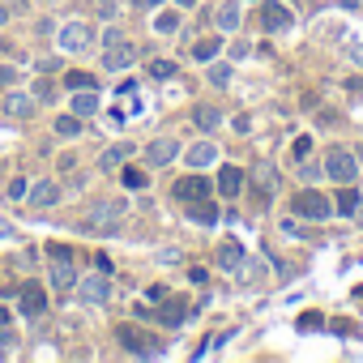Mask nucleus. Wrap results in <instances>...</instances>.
Returning a JSON list of instances; mask_svg holds the SVG:
<instances>
[{
    "mask_svg": "<svg viewBox=\"0 0 363 363\" xmlns=\"http://www.w3.org/2000/svg\"><path fill=\"white\" fill-rule=\"evenodd\" d=\"M133 316H137V320H154V308H145V303H137V308H133Z\"/></svg>",
    "mask_w": 363,
    "mask_h": 363,
    "instance_id": "42",
    "label": "nucleus"
},
{
    "mask_svg": "<svg viewBox=\"0 0 363 363\" xmlns=\"http://www.w3.org/2000/svg\"><path fill=\"white\" fill-rule=\"evenodd\" d=\"M210 86L227 90V86H231V65H223V60H210Z\"/></svg>",
    "mask_w": 363,
    "mask_h": 363,
    "instance_id": "29",
    "label": "nucleus"
},
{
    "mask_svg": "<svg viewBox=\"0 0 363 363\" xmlns=\"http://www.w3.org/2000/svg\"><path fill=\"white\" fill-rule=\"evenodd\" d=\"M39 5H56V0H39Z\"/></svg>",
    "mask_w": 363,
    "mask_h": 363,
    "instance_id": "50",
    "label": "nucleus"
},
{
    "mask_svg": "<svg viewBox=\"0 0 363 363\" xmlns=\"http://www.w3.org/2000/svg\"><path fill=\"white\" fill-rule=\"evenodd\" d=\"M116 43H124V30L120 26H107L103 30V48H116Z\"/></svg>",
    "mask_w": 363,
    "mask_h": 363,
    "instance_id": "35",
    "label": "nucleus"
},
{
    "mask_svg": "<svg viewBox=\"0 0 363 363\" xmlns=\"http://www.w3.org/2000/svg\"><path fill=\"white\" fill-rule=\"evenodd\" d=\"M150 77H158V82L175 77V60H154V65H150Z\"/></svg>",
    "mask_w": 363,
    "mask_h": 363,
    "instance_id": "32",
    "label": "nucleus"
},
{
    "mask_svg": "<svg viewBox=\"0 0 363 363\" xmlns=\"http://www.w3.org/2000/svg\"><path fill=\"white\" fill-rule=\"evenodd\" d=\"M218 265H223L227 274H235V269L244 265V244H240V240H235V244H223V248H218Z\"/></svg>",
    "mask_w": 363,
    "mask_h": 363,
    "instance_id": "24",
    "label": "nucleus"
},
{
    "mask_svg": "<svg viewBox=\"0 0 363 363\" xmlns=\"http://www.w3.org/2000/svg\"><path fill=\"white\" fill-rule=\"evenodd\" d=\"M189 218H193V223H201V227H214V223L223 218V210H218L210 197H201V201H189Z\"/></svg>",
    "mask_w": 363,
    "mask_h": 363,
    "instance_id": "18",
    "label": "nucleus"
},
{
    "mask_svg": "<svg viewBox=\"0 0 363 363\" xmlns=\"http://www.w3.org/2000/svg\"><path fill=\"white\" fill-rule=\"evenodd\" d=\"M13 82V69H0V86H9Z\"/></svg>",
    "mask_w": 363,
    "mask_h": 363,
    "instance_id": "46",
    "label": "nucleus"
},
{
    "mask_svg": "<svg viewBox=\"0 0 363 363\" xmlns=\"http://www.w3.org/2000/svg\"><path fill=\"white\" fill-rule=\"evenodd\" d=\"M69 90H94V77L90 73H69Z\"/></svg>",
    "mask_w": 363,
    "mask_h": 363,
    "instance_id": "34",
    "label": "nucleus"
},
{
    "mask_svg": "<svg viewBox=\"0 0 363 363\" xmlns=\"http://www.w3.org/2000/svg\"><path fill=\"white\" fill-rule=\"evenodd\" d=\"M299 175H303V179H320V175H325V167H312V162H303V167H299Z\"/></svg>",
    "mask_w": 363,
    "mask_h": 363,
    "instance_id": "37",
    "label": "nucleus"
},
{
    "mask_svg": "<svg viewBox=\"0 0 363 363\" xmlns=\"http://www.w3.org/2000/svg\"><path fill=\"white\" fill-rule=\"evenodd\" d=\"M9 235H13V227H9V223H0V240H9Z\"/></svg>",
    "mask_w": 363,
    "mask_h": 363,
    "instance_id": "48",
    "label": "nucleus"
},
{
    "mask_svg": "<svg viewBox=\"0 0 363 363\" xmlns=\"http://www.w3.org/2000/svg\"><path fill=\"white\" fill-rule=\"evenodd\" d=\"M291 210H295V218H308V223H325V218L333 214V201H329V197H320L316 189H303V193H295Z\"/></svg>",
    "mask_w": 363,
    "mask_h": 363,
    "instance_id": "2",
    "label": "nucleus"
},
{
    "mask_svg": "<svg viewBox=\"0 0 363 363\" xmlns=\"http://www.w3.org/2000/svg\"><path fill=\"white\" fill-rule=\"evenodd\" d=\"M52 94H56V86H52V82H48V73H43V77L35 82V90H30V99H35V103H48Z\"/></svg>",
    "mask_w": 363,
    "mask_h": 363,
    "instance_id": "31",
    "label": "nucleus"
},
{
    "mask_svg": "<svg viewBox=\"0 0 363 363\" xmlns=\"http://www.w3.org/2000/svg\"><path fill=\"white\" fill-rule=\"evenodd\" d=\"M5 22H9V9H5V5H0V26H5Z\"/></svg>",
    "mask_w": 363,
    "mask_h": 363,
    "instance_id": "49",
    "label": "nucleus"
},
{
    "mask_svg": "<svg viewBox=\"0 0 363 363\" xmlns=\"http://www.w3.org/2000/svg\"><path fill=\"white\" fill-rule=\"evenodd\" d=\"M175 5H179V9H197V5H201V0H175Z\"/></svg>",
    "mask_w": 363,
    "mask_h": 363,
    "instance_id": "47",
    "label": "nucleus"
},
{
    "mask_svg": "<svg viewBox=\"0 0 363 363\" xmlns=\"http://www.w3.org/2000/svg\"><path fill=\"white\" fill-rule=\"evenodd\" d=\"M197 308H189V303H179V299H171V303H162L158 312H154V320H162V325H171V329H179L189 316H193Z\"/></svg>",
    "mask_w": 363,
    "mask_h": 363,
    "instance_id": "16",
    "label": "nucleus"
},
{
    "mask_svg": "<svg viewBox=\"0 0 363 363\" xmlns=\"http://www.w3.org/2000/svg\"><path fill=\"white\" fill-rule=\"evenodd\" d=\"M154 30H158V35H175V30H179V18H175V13H158V18H154Z\"/></svg>",
    "mask_w": 363,
    "mask_h": 363,
    "instance_id": "30",
    "label": "nucleus"
},
{
    "mask_svg": "<svg viewBox=\"0 0 363 363\" xmlns=\"http://www.w3.org/2000/svg\"><path fill=\"white\" fill-rule=\"evenodd\" d=\"M171 197L175 201H201V197H210V179L206 175H184V179H175V184H171Z\"/></svg>",
    "mask_w": 363,
    "mask_h": 363,
    "instance_id": "8",
    "label": "nucleus"
},
{
    "mask_svg": "<svg viewBox=\"0 0 363 363\" xmlns=\"http://www.w3.org/2000/svg\"><path fill=\"white\" fill-rule=\"evenodd\" d=\"M240 22H244V9H240V0H227V5L218 9V30H240Z\"/></svg>",
    "mask_w": 363,
    "mask_h": 363,
    "instance_id": "23",
    "label": "nucleus"
},
{
    "mask_svg": "<svg viewBox=\"0 0 363 363\" xmlns=\"http://www.w3.org/2000/svg\"><path fill=\"white\" fill-rule=\"evenodd\" d=\"M261 22H265V30H274V35H286V30L295 26V13L282 5V0H265V5H261Z\"/></svg>",
    "mask_w": 363,
    "mask_h": 363,
    "instance_id": "7",
    "label": "nucleus"
},
{
    "mask_svg": "<svg viewBox=\"0 0 363 363\" xmlns=\"http://www.w3.org/2000/svg\"><path fill=\"white\" fill-rule=\"evenodd\" d=\"M26 201L35 210H52V206H60V184L56 179H35V184L26 189Z\"/></svg>",
    "mask_w": 363,
    "mask_h": 363,
    "instance_id": "12",
    "label": "nucleus"
},
{
    "mask_svg": "<svg viewBox=\"0 0 363 363\" xmlns=\"http://www.w3.org/2000/svg\"><path fill=\"white\" fill-rule=\"evenodd\" d=\"M218 52H223V39H218V35H210V39H201V43H193V56H197L201 65H210V60H218Z\"/></svg>",
    "mask_w": 363,
    "mask_h": 363,
    "instance_id": "25",
    "label": "nucleus"
},
{
    "mask_svg": "<svg viewBox=\"0 0 363 363\" xmlns=\"http://www.w3.org/2000/svg\"><path fill=\"white\" fill-rule=\"evenodd\" d=\"M308 154H312V137H303V141H295V158H299V162H303V158H308Z\"/></svg>",
    "mask_w": 363,
    "mask_h": 363,
    "instance_id": "36",
    "label": "nucleus"
},
{
    "mask_svg": "<svg viewBox=\"0 0 363 363\" xmlns=\"http://www.w3.org/2000/svg\"><path fill=\"white\" fill-rule=\"evenodd\" d=\"M99 18H116V0H99Z\"/></svg>",
    "mask_w": 363,
    "mask_h": 363,
    "instance_id": "41",
    "label": "nucleus"
},
{
    "mask_svg": "<svg viewBox=\"0 0 363 363\" xmlns=\"http://www.w3.org/2000/svg\"><path fill=\"white\" fill-rule=\"evenodd\" d=\"M26 189H30V184H26V179H22V175H18V179H13V184H9V197H26Z\"/></svg>",
    "mask_w": 363,
    "mask_h": 363,
    "instance_id": "39",
    "label": "nucleus"
},
{
    "mask_svg": "<svg viewBox=\"0 0 363 363\" xmlns=\"http://www.w3.org/2000/svg\"><path fill=\"white\" fill-rule=\"evenodd\" d=\"M77 299L86 303V308H103L107 299H111V282H107V274L99 269V274H86L82 282H77Z\"/></svg>",
    "mask_w": 363,
    "mask_h": 363,
    "instance_id": "6",
    "label": "nucleus"
},
{
    "mask_svg": "<svg viewBox=\"0 0 363 363\" xmlns=\"http://www.w3.org/2000/svg\"><path fill=\"white\" fill-rule=\"evenodd\" d=\"M56 137H82V116H56Z\"/></svg>",
    "mask_w": 363,
    "mask_h": 363,
    "instance_id": "28",
    "label": "nucleus"
},
{
    "mask_svg": "<svg viewBox=\"0 0 363 363\" xmlns=\"http://www.w3.org/2000/svg\"><path fill=\"white\" fill-rule=\"evenodd\" d=\"M13 346H18V333L9 325H0V354H13Z\"/></svg>",
    "mask_w": 363,
    "mask_h": 363,
    "instance_id": "33",
    "label": "nucleus"
},
{
    "mask_svg": "<svg viewBox=\"0 0 363 363\" xmlns=\"http://www.w3.org/2000/svg\"><path fill=\"white\" fill-rule=\"evenodd\" d=\"M124 201H99V206H90V214H86V231H116L120 227V218H124Z\"/></svg>",
    "mask_w": 363,
    "mask_h": 363,
    "instance_id": "5",
    "label": "nucleus"
},
{
    "mask_svg": "<svg viewBox=\"0 0 363 363\" xmlns=\"http://www.w3.org/2000/svg\"><path fill=\"white\" fill-rule=\"evenodd\" d=\"M0 107H5V116H13V120H30L39 103H35L30 94H18V90H13V94H5V103H0Z\"/></svg>",
    "mask_w": 363,
    "mask_h": 363,
    "instance_id": "17",
    "label": "nucleus"
},
{
    "mask_svg": "<svg viewBox=\"0 0 363 363\" xmlns=\"http://www.w3.org/2000/svg\"><path fill=\"white\" fill-rule=\"evenodd\" d=\"M128 154H133V145H111V150L99 158V171H116V167H124Z\"/></svg>",
    "mask_w": 363,
    "mask_h": 363,
    "instance_id": "27",
    "label": "nucleus"
},
{
    "mask_svg": "<svg viewBox=\"0 0 363 363\" xmlns=\"http://www.w3.org/2000/svg\"><path fill=\"white\" fill-rule=\"evenodd\" d=\"M214 162H218V145H214V141H197V145L189 150V167L201 171V167H214Z\"/></svg>",
    "mask_w": 363,
    "mask_h": 363,
    "instance_id": "21",
    "label": "nucleus"
},
{
    "mask_svg": "<svg viewBox=\"0 0 363 363\" xmlns=\"http://www.w3.org/2000/svg\"><path fill=\"white\" fill-rule=\"evenodd\" d=\"M158 5H162V0H133V9H145V13H150V9H158Z\"/></svg>",
    "mask_w": 363,
    "mask_h": 363,
    "instance_id": "43",
    "label": "nucleus"
},
{
    "mask_svg": "<svg viewBox=\"0 0 363 363\" xmlns=\"http://www.w3.org/2000/svg\"><path fill=\"white\" fill-rule=\"evenodd\" d=\"M189 282H197V286H201V282H206V269H201V265H193V269H189Z\"/></svg>",
    "mask_w": 363,
    "mask_h": 363,
    "instance_id": "44",
    "label": "nucleus"
},
{
    "mask_svg": "<svg viewBox=\"0 0 363 363\" xmlns=\"http://www.w3.org/2000/svg\"><path fill=\"white\" fill-rule=\"evenodd\" d=\"M333 210H337L342 218L359 214V193H354V184H337V201H333Z\"/></svg>",
    "mask_w": 363,
    "mask_h": 363,
    "instance_id": "22",
    "label": "nucleus"
},
{
    "mask_svg": "<svg viewBox=\"0 0 363 363\" xmlns=\"http://www.w3.org/2000/svg\"><path fill=\"white\" fill-rule=\"evenodd\" d=\"M99 103H103V99H99L94 90H73V99H69V111L86 120V116H94V111H99Z\"/></svg>",
    "mask_w": 363,
    "mask_h": 363,
    "instance_id": "19",
    "label": "nucleus"
},
{
    "mask_svg": "<svg viewBox=\"0 0 363 363\" xmlns=\"http://www.w3.org/2000/svg\"><path fill=\"white\" fill-rule=\"evenodd\" d=\"M116 342L128 350V354H137V359H150V354H162V346H158V337H150V333H141V329H133V325H120L116 329Z\"/></svg>",
    "mask_w": 363,
    "mask_h": 363,
    "instance_id": "3",
    "label": "nucleus"
},
{
    "mask_svg": "<svg viewBox=\"0 0 363 363\" xmlns=\"http://www.w3.org/2000/svg\"><path fill=\"white\" fill-rule=\"evenodd\" d=\"M218 189H223V197H240L248 189V175L235 162H227V167H218Z\"/></svg>",
    "mask_w": 363,
    "mask_h": 363,
    "instance_id": "14",
    "label": "nucleus"
},
{
    "mask_svg": "<svg viewBox=\"0 0 363 363\" xmlns=\"http://www.w3.org/2000/svg\"><path fill=\"white\" fill-rule=\"evenodd\" d=\"M18 299H22V312H26L30 320H39V316L48 312V291H43L39 282H22V286H18Z\"/></svg>",
    "mask_w": 363,
    "mask_h": 363,
    "instance_id": "11",
    "label": "nucleus"
},
{
    "mask_svg": "<svg viewBox=\"0 0 363 363\" xmlns=\"http://www.w3.org/2000/svg\"><path fill=\"white\" fill-rule=\"evenodd\" d=\"M274 193H278V171L261 162V167L252 171V197H257L261 206H269V197H274Z\"/></svg>",
    "mask_w": 363,
    "mask_h": 363,
    "instance_id": "13",
    "label": "nucleus"
},
{
    "mask_svg": "<svg viewBox=\"0 0 363 363\" xmlns=\"http://www.w3.org/2000/svg\"><path fill=\"white\" fill-rule=\"evenodd\" d=\"M120 179H124V189H133V193H145L150 189V171H137V167H124Z\"/></svg>",
    "mask_w": 363,
    "mask_h": 363,
    "instance_id": "26",
    "label": "nucleus"
},
{
    "mask_svg": "<svg viewBox=\"0 0 363 363\" xmlns=\"http://www.w3.org/2000/svg\"><path fill=\"white\" fill-rule=\"evenodd\" d=\"M52 286H56V291H73V286H77L73 257H52Z\"/></svg>",
    "mask_w": 363,
    "mask_h": 363,
    "instance_id": "15",
    "label": "nucleus"
},
{
    "mask_svg": "<svg viewBox=\"0 0 363 363\" xmlns=\"http://www.w3.org/2000/svg\"><path fill=\"white\" fill-rule=\"evenodd\" d=\"M325 175L333 179V184H354V179H359V158H354L350 150L333 145V150L325 154Z\"/></svg>",
    "mask_w": 363,
    "mask_h": 363,
    "instance_id": "1",
    "label": "nucleus"
},
{
    "mask_svg": "<svg viewBox=\"0 0 363 363\" xmlns=\"http://www.w3.org/2000/svg\"><path fill=\"white\" fill-rule=\"evenodd\" d=\"M218 120H223V111H218L214 103H197V107H193V124H197L201 133H214Z\"/></svg>",
    "mask_w": 363,
    "mask_h": 363,
    "instance_id": "20",
    "label": "nucleus"
},
{
    "mask_svg": "<svg viewBox=\"0 0 363 363\" xmlns=\"http://www.w3.org/2000/svg\"><path fill=\"white\" fill-rule=\"evenodd\" d=\"M56 39H60V52H65V56H82V52H90L94 30H90L86 22H65Z\"/></svg>",
    "mask_w": 363,
    "mask_h": 363,
    "instance_id": "4",
    "label": "nucleus"
},
{
    "mask_svg": "<svg viewBox=\"0 0 363 363\" xmlns=\"http://www.w3.org/2000/svg\"><path fill=\"white\" fill-rule=\"evenodd\" d=\"M9 320H13V312H9L5 303H0V325H9Z\"/></svg>",
    "mask_w": 363,
    "mask_h": 363,
    "instance_id": "45",
    "label": "nucleus"
},
{
    "mask_svg": "<svg viewBox=\"0 0 363 363\" xmlns=\"http://www.w3.org/2000/svg\"><path fill=\"white\" fill-rule=\"evenodd\" d=\"M179 158V141L175 137H154L150 145H145V162L150 167H171Z\"/></svg>",
    "mask_w": 363,
    "mask_h": 363,
    "instance_id": "10",
    "label": "nucleus"
},
{
    "mask_svg": "<svg viewBox=\"0 0 363 363\" xmlns=\"http://www.w3.org/2000/svg\"><path fill=\"white\" fill-rule=\"evenodd\" d=\"M137 65V48L124 39V43H116V48H103V73H124V69H133Z\"/></svg>",
    "mask_w": 363,
    "mask_h": 363,
    "instance_id": "9",
    "label": "nucleus"
},
{
    "mask_svg": "<svg viewBox=\"0 0 363 363\" xmlns=\"http://www.w3.org/2000/svg\"><path fill=\"white\" fill-rule=\"evenodd\" d=\"M299 329H320V316H316V312H303V316H299Z\"/></svg>",
    "mask_w": 363,
    "mask_h": 363,
    "instance_id": "38",
    "label": "nucleus"
},
{
    "mask_svg": "<svg viewBox=\"0 0 363 363\" xmlns=\"http://www.w3.org/2000/svg\"><path fill=\"white\" fill-rule=\"evenodd\" d=\"M35 69H39V73H56V69H60V60H56V56H48V60H39Z\"/></svg>",
    "mask_w": 363,
    "mask_h": 363,
    "instance_id": "40",
    "label": "nucleus"
}]
</instances>
